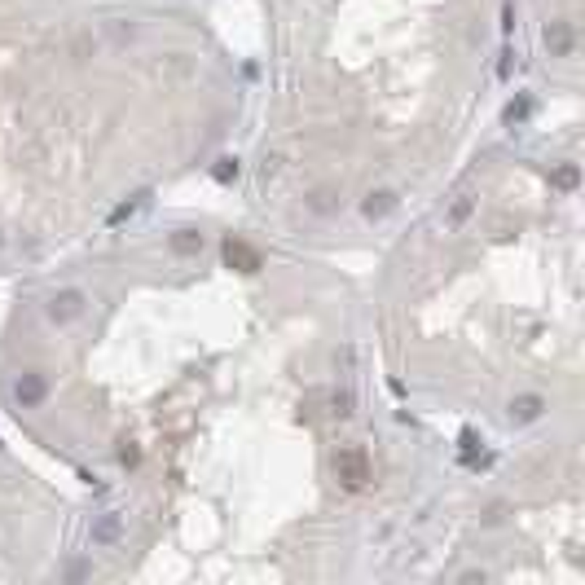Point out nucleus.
Listing matches in <instances>:
<instances>
[{"label":"nucleus","instance_id":"nucleus-1","mask_svg":"<svg viewBox=\"0 0 585 585\" xmlns=\"http://www.w3.org/2000/svg\"><path fill=\"white\" fill-rule=\"evenodd\" d=\"M334 471L348 489H361L365 480H370V466H365V449H343L339 458H334Z\"/></svg>","mask_w":585,"mask_h":585},{"label":"nucleus","instance_id":"nucleus-2","mask_svg":"<svg viewBox=\"0 0 585 585\" xmlns=\"http://www.w3.org/2000/svg\"><path fill=\"white\" fill-rule=\"evenodd\" d=\"M79 313H84V291H58L48 299V317H53V322H71Z\"/></svg>","mask_w":585,"mask_h":585},{"label":"nucleus","instance_id":"nucleus-3","mask_svg":"<svg viewBox=\"0 0 585 585\" xmlns=\"http://www.w3.org/2000/svg\"><path fill=\"white\" fill-rule=\"evenodd\" d=\"M44 392H48V383H44V374H22L18 379V388H13V396H18V405H40L44 400Z\"/></svg>","mask_w":585,"mask_h":585},{"label":"nucleus","instance_id":"nucleus-4","mask_svg":"<svg viewBox=\"0 0 585 585\" xmlns=\"http://www.w3.org/2000/svg\"><path fill=\"white\" fill-rule=\"evenodd\" d=\"M541 409H546L541 396H520V400H511V418H515V423H532V418H541Z\"/></svg>","mask_w":585,"mask_h":585},{"label":"nucleus","instance_id":"nucleus-5","mask_svg":"<svg viewBox=\"0 0 585 585\" xmlns=\"http://www.w3.org/2000/svg\"><path fill=\"white\" fill-rule=\"evenodd\" d=\"M119 524H124V520H119L114 511H110V515H102V520L93 524V541H97V546H110V541H119Z\"/></svg>","mask_w":585,"mask_h":585},{"label":"nucleus","instance_id":"nucleus-6","mask_svg":"<svg viewBox=\"0 0 585 585\" xmlns=\"http://www.w3.org/2000/svg\"><path fill=\"white\" fill-rule=\"evenodd\" d=\"M225 260L229 264H242V273H256L260 269V256H256V251H247L242 242H225Z\"/></svg>","mask_w":585,"mask_h":585},{"label":"nucleus","instance_id":"nucleus-7","mask_svg":"<svg viewBox=\"0 0 585 585\" xmlns=\"http://www.w3.org/2000/svg\"><path fill=\"white\" fill-rule=\"evenodd\" d=\"M198 247H203V233H194V229H176V238H172V251H176V256H194Z\"/></svg>","mask_w":585,"mask_h":585},{"label":"nucleus","instance_id":"nucleus-8","mask_svg":"<svg viewBox=\"0 0 585 585\" xmlns=\"http://www.w3.org/2000/svg\"><path fill=\"white\" fill-rule=\"evenodd\" d=\"M392 207H396V198H392V194H370V198H365V207H361V211L370 216V221H379V216H388Z\"/></svg>","mask_w":585,"mask_h":585},{"label":"nucleus","instance_id":"nucleus-9","mask_svg":"<svg viewBox=\"0 0 585 585\" xmlns=\"http://www.w3.org/2000/svg\"><path fill=\"white\" fill-rule=\"evenodd\" d=\"M546 44L555 48V53H567V44H572V36H567V27H550V31H546Z\"/></svg>","mask_w":585,"mask_h":585},{"label":"nucleus","instance_id":"nucleus-10","mask_svg":"<svg viewBox=\"0 0 585 585\" xmlns=\"http://www.w3.org/2000/svg\"><path fill=\"white\" fill-rule=\"evenodd\" d=\"M145 198H150V194H137V198H132V203H124V207H114V216H110V225H124V221H128V216H132V211H137V207L145 203Z\"/></svg>","mask_w":585,"mask_h":585},{"label":"nucleus","instance_id":"nucleus-11","mask_svg":"<svg viewBox=\"0 0 585 585\" xmlns=\"http://www.w3.org/2000/svg\"><path fill=\"white\" fill-rule=\"evenodd\" d=\"M211 176L216 180H233V176H238V159H221V163L211 167Z\"/></svg>","mask_w":585,"mask_h":585},{"label":"nucleus","instance_id":"nucleus-12","mask_svg":"<svg viewBox=\"0 0 585 585\" xmlns=\"http://www.w3.org/2000/svg\"><path fill=\"white\" fill-rule=\"evenodd\" d=\"M466 211H471V198H462V203H458L454 211H449V225H458V221H462V216H466Z\"/></svg>","mask_w":585,"mask_h":585},{"label":"nucleus","instance_id":"nucleus-13","mask_svg":"<svg viewBox=\"0 0 585 585\" xmlns=\"http://www.w3.org/2000/svg\"><path fill=\"white\" fill-rule=\"evenodd\" d=\"M137 458H141V454H137L132 445H124V449H119V462H124V466H137Z\"/></svg>","mask_w":585,"mask_h":585},{"label":"nucleus","instance_id":"nucleus-14","mask_svg":"<svg viewBox=\"0 0 585 585\" xmlns=\"http://www.w3.org/2000/svg\"><path fill=\"white\" fill-rule=\"evenodd\" d=\"M524 114H528V102H520V106H511V110H506V119H511V124H520V119H524Z\"/></svg>","mask_w":585,"mask_h":585},{"label":"nucleus","instance_id":"nucleus-15","mask_svg":"<svg viewBox=\"0 0 585 585\" xmlns=\"http://www.w3.org/2000/svg\"><path fill=\"white\" fill-rule=\"evenodd\" d=\"M559 185H577V167H563V172H559Z\"/></svg>","mask_w":585,"mask_h":585}]
</instances>
